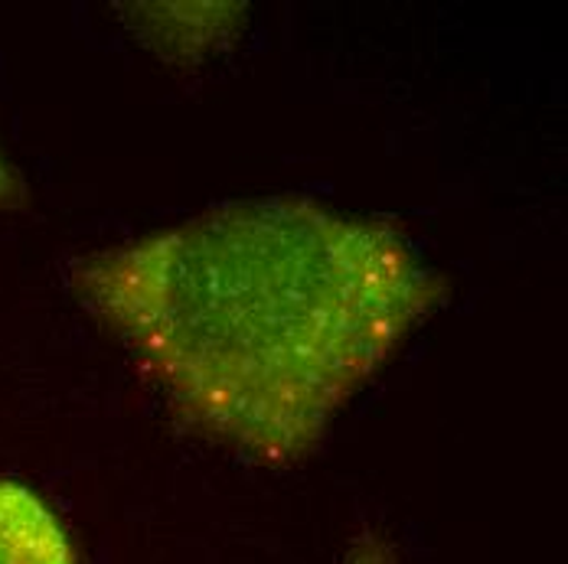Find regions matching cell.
I'll list each match as a JSON object with an SVG mask.
<instances>
[{
    "label": "cell",
    "mask_w": 568,
    "mask_h": 564,
    "mask_svg": "<svg viewBox=\"0 0 568 564\" xmlns=\"http://www.w3.org/2000/svg\"><path fill=\"white\" fill-rule=\"evenodd\" d=\"M72 281L186 424L272 466L314 453L445 297L398 232L307 199L206 213Z\"/></svg>",
    "instance_id": "6da1fadb"
},
{
    "label": "cell",
    "mask_w": 568,
    "mask_h": 564,
    "mask_svg": "<svg viewBox=\"0 0 568 564\" xmlns=\"http://www.w3.org/2000/svg\"><path fill=\"white\" fill-rule=\"evenodd\" d=\"M0 564H75L57 512L13 480H0Z\"/></svg>",
    "instance_id": "7a4b0ae2"
},
{
    "label": "cell",
    "mask_w": 568,
    "mask_h": 564,
    "mask_svg": "<svg viewBox=\"0 0 568 564\" xmlns=\"http://www.w3.org/2000/svg\"><path fill=\"white\" fill-rule=\"evenodd\" d=\"M346 564H396V558H393V548H389L386 539L366 535V539H359V542L353 545Z\"/></svg>",
    "instance_id": "3957f363"
},
{
    "label": "cell",
    "mask_w": 568,
    "mask_h": 564,
    "mask_svg": "<svg viewBox=\"0 0 568 564\" xmlns=\"http://www.w3.org/2000/svg\"><path fill=\"white\" fill-rule=\"evenodd\" d=\"M20 196H23V189H20V180L13 176L10 164L0 157V209H10V206H17V203H20Z\"/></svg>",
    "instance_id": "277c9868"
}]
</instances>
